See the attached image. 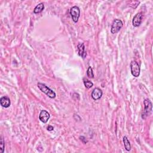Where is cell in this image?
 I'll list each match as a JSON object with an SVG mask.
<instances>
[{
    "instance_id": "7",
    "label": "cell",
    "mask_w": 153,
    "mask_h": 153,
    "mask_svg": "<svg viewBox=\"0 0 153 153\" xmlns=\"http://www.w3.org/2000/svg\"><path fill=\"white\" fill-rule=\"evenodd\" d=\"M103 92L102 90L100 89L99 88H95L93 89L92 93V98L94 100H98L101 98V97L102 96Z\"/></svg>"
},
{
    "instance_id": "16",
    "label": "cell",
    "mask_w": 153,
    "mask_h": 153,
    "mask_svg": "<svg viewBox=\"0 0 153 153\" xmlns=\"http://www.w3.org/2000/svg\"><path fill=\"white\" fill-rule=\"evenodd\" d=\"M47 130H48V131H52V130H53V129H54V127H53L52 126L48 125V126H47Z\"/></svg>"
},
{
    "instance_id": "8",
    "label": "cell",
    "mask_w": 153,
    "mask_h": 153,
    "mask_svg": "<svg viewBox=\"0 0 153 153\" xmlns=\"http://www.w3.org/2000/svg\"><path fill=\"white\" fill-rule=\"evenodd\" d=\"M49 118L50 114L47 111H46V110H42L39 115L40 120L42 123H46L49 120Z\"/></svg>"
},
{
    "instance_id": "14",
    "label": "cell",
    "mask_w": 153,
    "mask_h": 153,
    "mask_svg": "<svg viewBox=\"0 0 153 153\" xmlns=\"http://www.w3.org/2000/svg\"><path fill=\"white\" fill-rule=\"evenodd\" d=\"M4 139L3 137H1V139H0V152L1 153H3L4 151V147H5V143H4Z\"/></svg>"
},
{
    "instance_id": "1",
    "label": "cell",
    "mask_w": 153,
    "mask_h": 153,
    "mask_svg": "<svg viewBox=\"0 0 153 153\" xmlns=\"http://www.w3.org/2000/svg\"><path fill=\"white\" fill-rule=\"evenodd\" d=\"M37 86H38V87L39 88V89L42 92H43L44 93H45V94L47 96H48L50 98L53 99V98H56V93L54 91H53L52 90H51L44 84H42L41 83H38L37 84Z\"/></svg>"
},
{
    "instance_id": "9",
    "label": "cell",
    "mask_w": 153,
    "mask_h": 153,
    "mask_svg": "<svg viewBox=\"0 0 153 153\" xmlns=\"http://www.w3.org/2000/svg\"><path fill=\"white\" fill-rule=\"evenodd\" d=\"M78 50H79V55L81 56L83 59L86 57L87 53L85 51V47L84 43H79L78 44Z\"/></svg>"
},
{
    "instance_id": "5",
    "label": "cell",
    "mask_w": 153,
    "mask_h": 153,
    "mask_svg": "<svg viewBox=\"0 0 153 153\" xmlns=\"http://www.w3.org/2000/svg\"><path fill=\"white\" fill-rule=\"evenodd\" d=\"M70 14L71 16V18L72 20L76 23L79 20L80 14V10L79 7L74 6L71 8L70 10Z\"/></svg>"
},
{
    "instance_id": "6",
    "label": "cell",
    "mask_w": 153,
    "mask_h": 153,
    "mask_svg": "<svg viewBox=\"0 0 153 153\" xmlns=\"http://www.w3.org/2000/svg\"><path fill=\"white\" fill-rule=\"evenodd\" d=\"M143 20V14L140 12L136 14L132 20V24L135 27H139L141 25Z\"/></svg>"
},
{
    "instance_id": "10",
    "label": "cell",
    "mask_w": 153,
    "mask_h": 153,
    "mask_svg": "<svg viewBox=\"0 0 153 153\" xmlns=\"http://www.w3.org/2000/svg\"><path fill=\"white\" fill-rule=\"evenodd\" d=\"M0 104L3 107L8 108L11 104L10 99L7 96H3L0 99Z\"/></svg>"
},
{
    "instance_id": "12",
    "label": "cell",
    "mask_w": 153,
    "mask_h": 153,
    "mask_svg": "<svg viewBox=\"0 0 153 153\" xmlns=\"http://www.w3.org/2000/svg\"><path fill=\"white\" fill-rule=\"evenodd\" d=\"M44 8V5L43 3H40L39 4H38L34 8V10H33V13L35 14H38L40 13L41 12H42L43 11Z\"/></svg>"
},
{
    "instance_id": "4",
    "label": "cell",
    "mask_w": 153,
    "mask_h": 153,
    "mask_svg": "<svg viewBox=\"0 0 153 153\" xmlns=\"http://www.w3.org/2000/svg\"><path fill=\"white\" fill-rule=\"evenodd\" d=\"M131 73L135 77H138L140 75V67L138 62L133 61L130 63Z\"/></svg>"
},
{
    "instance_id": "17",
    "label": "cell",
    "mask_w": 153,
    "mask_h": 153,
    "mask_svg": "<svg viewBox=\"0 0 153 153\" xmlns=\"http://www.w3.org/2000/svg\"><path fill=\"white\" fill-rule=\"evenodd\" d=\"M80 139H81V140L83 141V143H87V141L86 140V139L84 137H80Z\"/></svg>"
},
{
    "instance_id": "3",
    "label": "cell",
    "mask_w": 153,
    "mask_h": 153,
    "mask_svg": "<svg viewBox=\"0 0 153 153\" xmlns=\"http://www.w3.org/2000/svg\"><path fill=\"white\" fill-rule=\"evenodd\" d=\"M123 26V23L121 20L115 19L112 24L111 32L112 33H114H114H117L121 30Z\"/></svg>"
},
{
    "instance_id": "11",
    "label": "cell",
    "mask_w": 153,
    "mask_h": 153,
    "mask_svg": "<svg viewBox=\"0 0 153 153\" xmlns=\"http://www.w3.org/2000/svg\"><path fill=\"white\" fill-rule=\"evenodd\" d=\"M123 143H124V148L126 149V151H129L131 150V145H130V143L129 141V139H127V138L126 137H124L123 139Z\"/></svg>"
},
{
    "instance_id": "13",
    "label": "cell",
    "mask_w": 153,
    "mask_h": 153,
    "mask_svg": "<svg viewBox=\"0 0 153 153\" xmlns=\"http://www.w3.org/2000/svg\"><path fill=\"white\" fill-rule=\"evenodd\" d=\"M83 82H84V84L85 87L87 89H90L93 86V83L86 79H83Z\"/></svg>"
},
{
    "instance_id": "15",
    "label": "cell",
    "mask_w": 153,
    "mask_h": 153,
    "mask_svg": "<svg viewBox=\"0 0 153 153\" xmlns=\"http://www.w3.org/2000/svg\"><path fill=\"white\" fill-rule=\"evenodd\" d=\"M87 75L89 78L90 79H93L94 78V73H93V69L92 68L91 66H89V68L87 71Z\"/></svg>"
},
{
    "instance_id": "2",
    "label": "cell",
    "mask_w": 153,
    "mask_h": 153,
    "mask_svg": "<svg viewBox=\"0 0 153 153\" xmlns=\"http://www.w3.org/2000/svg\"><path fill=\"white\" fill-rule=\"evenodd\" d=\"M143 104L145 108H144L143 113L142 114V118L145 119L151 114L152 111V103L149 99H146L144 100Z\"/></svg>"
}]
</instances>
